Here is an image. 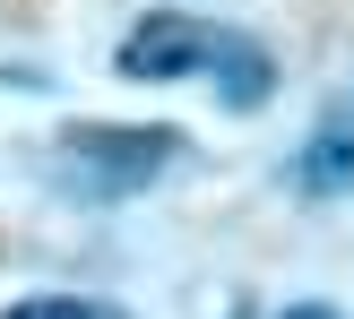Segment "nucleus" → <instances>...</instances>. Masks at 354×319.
Wrapping results in <instances>:
<instances>
[{
    "instance_id": "obj_1",
    "label": "nucleus",
    "mask_w": 354,
    "mask_h": 319,
    "mask_svg": "<svg viewBox=\"0 0 354 319\" xmlns=\"http://www.w3.org/2000/svg\"><path fill=\"white\" fill-rule=\"evenodd\" d=\"M182 155H190V138L173 130V121H69V130L52 138L61 190H69V199H95V207L156 190Z\"/></svg>"
},
{
    "instance_id": "obj_2",
    "label": "nucleus",
    "mask_w": 354,
    "mask_h": 319,
    "mask_svg": "<svg viewBox=\"0 0 354 319\" xmlns=\"http://www.w3.org/2000/svg\"><path fill=\"white\" fill-rule=\"evenodd\" d=\"M207 44H216V26L207 17H190V9H156V17H138L130 35H121V52H113V69L121 78H138V86H165V78H190V69H207Z\"/></svg>"
},
{
    "instance_id": "obj_3",
    "label": "nucleus",
    "mask_w": 354,
    "mask_h": 319,
    "mask_svg": "<svg viewBox=\"0 0 354 319\" xmlns=\"http://www.w3.org/2000/svg\"><path fill=\"white\" fill-rule=\"evenodd\" d=\"M207 78H216L225 113H268V95H277V61L251 35H216V44H207Z\"/></svg>"
},
{
    "instance_id": "obj_4",
    "label": "nucleus",
    "mask_w": 354,
    "mask_h": 319,
    "mask_svg": "<svg viewBox=\"0 0 354 319\" xmlns=\"http://www.w3.org/2000/svg\"><path fill=\"white\" fill-rule=\"evenodd\" d=\"M294 190L303 199H346L354 190V130H320L303 155H294Z\"/></svg>"
},
{
    "instance_id": "obj_5",
    "label": "nucleus",
    "mask_w": 354,
    "mask_h": 319,
    "mask_svg": "<svg viewBox=\"0 0 354 319\" xmlns=\"http://www.w3.org/2000/svg\"><path fill=\"white\" fill-rule=\"evenodd\" d=\"M35 319H121L113 302H69V293H35Z\"/></svg>"
},
{
    "instance_id": "obj_6",
    "label": "nucleus",
    "mask_w": 354,
    "mask_h": 319,
    "mask_svg": "<svg viewBox=\"0 0 354 319\" xmlns=\"http://www.w3.org/2000/svg\"><path fill=\"white\" fill-rule=\"evenodd\" d=\"M277 319H337L328 302H294V311H277Z\"/></svg>"
}]
</instances>
